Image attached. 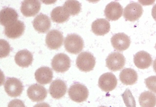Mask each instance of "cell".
I'll return each instance as SVG.
<instances>
[{"label":"cell","instance_id":"83f0119b","mask_svg":"<svg viewBox=\"0 0 156 107\" xmlns=\"http://www.w3.org/2000/svg\"><path fill=\"white\" fill-rule=\"evenodd\" d=\"M10 51L9 44L6 40H1V57H5L9 56Z\"/></svg>","mask_w":156,"mask_h":107},{"label":"cell","instance_id":"8992f818","mask_svg":"<svg viewBox=\"0 0 156 107\" xmlns=\"http://www.w3.org/2000/svg\"><path fill=\"white\" fill-rule=\"evenodd\" d=\"M126 64V58L122 53H111L106 59V66L110 70L117 71L122 69Z\"/></svg>","mask_w":156,"mask_h":107},{"label":"cell","instance_id":"4fadbf2b","mask_svg":"<svg viewBox=\"0 0 156 107\" xmlns=\"http://www.w3.org/2000/svg\"><path fill=\"white\" fill-rule=\"evenodd\" d=\"M25 25L23 22L17 20L5 27V35L10 39L18 38L23 34Z\"/></svg>","mask_w":156,"mask_h":107},{"label":"cell","instance_id":"6da1fadb","mask_svg":"<svg viewBox=\"0 0 156 107\" xmlns=\"http://www.w3.org/2000/svg\"><path fill=\"white\" fill-rule=\"evenodd\" d=\"M83 47V40L77 34H69L65 39V49L70 53L78 54L82 51Z\"/></svg>","mask_w":156,"mask_h":107},{"label":"cell","instance_id":"603a6c76","mask_svg":"<svg viewBox=\"0 0 156 107\" xmlns=\"http://www.w3.org/2000/svg\"><path fill=\"white\" fill-rule=\"evenodd\" d=\"M70 15L66 11L63 6H58L52 10L51 13V18L57 23H63L68 21Z\"/></svg>","mask_w":156,"mask_h":107},{"label":"cell","instance_id":"2e32d148","mask_svg":"<svg viewBox=\"0 0 156 107\" xmlns=\"http://www.w3.org/2000/svg\"><path fill=\"white\" fill-rule=\"evenodd\" d=\"M33 26L34 29L39 33H45L50 29L51 22L47 15L40 13L34 19Z\"/></svg>","mask_w":156,"mask_h":107},{"label":"cell","instance_id":"ba28073f","mask_svg":"<svg viewBox=\"0 0 156 107\" xmlns=\"http://www.w3.org/2000/svg\"><path fill=\"white\" fill-rule=\"evenodd\" d=\"M118 80L115 75L112 73L104 74L99 78L98 85L103 91L109 92L115 89Z\"/></svg>","mask_w":156,"mask_h":107},{"label":"cell","instance_id":"f546056e","mask_svg":"<svg viewBox=\"0 0 156 107\" xmlns=\"http://www.w3.org/2000/svg\"><path fill=\"white\" fill-rule=\"evenodd\" d=\"M33 107H50V106L48 104L43 102V103H41L37 104Z\"/></svg>","mask_w":156,"mask_h":107},{"label":"cell","instance_id":"30bf717a","mask_svg":"<svg viewBox=\"0 0 156 107\" xmlns=\"http://www.w3.org/2000/svg\"><path fill=\"white\" fill-rule=\"evenodd\" d=\"M40 2L37 0H25L22 2L21 11L23 16L27 17H33L40 10Z\"/></svg>","mask_w":156,"mask_h":107},{"label":"cell","instance_id":"7402d4cb","mask_svg":"<svg viewBox=\"0 0 156 107\" xmlns=\"http://www.w3.org/2000/svg\"><path fill=\"white\" fill-rule=\"evenodd\" d=\"M138 78L136 71L131 68H125L119 74V80L124 85H133L137 81Z\"/></svg>","mask_w":156,"mask_h":107},{"label":"cell","instance_id":"4316f807","mask_svg":"<svg viewBox=\"0 0 156 107\" xmlns=\"http://www.w3.org/2000/svg\"><path fill=\"white\" fill-rule=\"evenodd\" d=\"M144 83L150 91L156 94V76H151L147 78L144 80Z\"/></svg>","mask_w":156,"mask_h":107},{"label":"cell","instance_id":"f1b7e54d","mask_svg":"<svg viewBox=\"0 0 156 107\" xmlns=\"http://www.w3.org/2000/svg\"><path fill=\"white\" fill-rule=\"evenodd\" d=\"M8 107H26V106L23 101L16 99L12 100V101L9 103Z\"/></svg>","mask_w":156,"mask_h":107},{"label":"cell","instance_id":"d6a6232c","mask_svg":"<svg viewBox=\"0 0 156 107\" xmlns=\"http://www.w3.org/2000/svg\"><path fill=\"white\" fill-rule=\"evenodd\" d=\"M105 107V106H101V107Z\"/></svg>","mask_w":156,"mask_h":107},{"label":"cell","instance_id":"4dcf8cb0","mask_svg":"<svg viewBox=\"0 0 156 107\" xmlns=\"http://www.w3.org/2000/svg\"><path fill=\"white\" fill-rule=\"evenodd\" d=\"M152 16L156 21V4L154 5L152 9Z\"/></svg>","mask_w":156,"mask_h":107},{"label":"cell","instance_id":"52a82bcc","mask_svg":"<svg viewBox=\"0 0 156 107\" xmlns=\"http://www.w3.org/2000/svg\"><path fill=\"white\" fill-rule=\"evenodd\" d=\"M143 7L138 2H131L124 9L123 16L126 21L135 22L140 18L143 13Z\"/></svg>","mask_w":156,"mask_h":107},{"label":"cell","instance_id":"484cf974","mask_svg":"<svg viewBox=\"0 0 156 107\" xmlns=\"http://www.w3.org/2000/svg\"><path fill=\"white\" fill-rule=\"evenodd\" d=\"M122 96L126 107H136L135 100L129 89H126L124 93L122 94Z\"/></svg>","mask_w":156,"mask_h":107},{"label":"cell","instance_id":"277c9868","mask_svg":"<svg viewBox=\"0 0 156 107\" xmlns=\"http://www.w3.org/2000/svg\"><path fill=\"white\" fill-rule=\"evenodd\" d=\"M53 69L58 73H64L68 70L71 66L69 57L65 54H58L51 61Z\"/></svg>","mask_w":156,"mask_h":107},{"label":"cell","instance_id":"1f68e13d","mask_svg":"<svg viewBox=\"0 0 156 107\" xmlns=\"http://www.w3.org/2000/svg\"><path fill=\"white\" fill-rule=\"evenodd\" d=\"M153 69L154 70V71L155 72V73H156V58L155 59V60L154 61Z\"/></svg>","mask_w":156,"mask_h":107},{"label":"cell","instance_id":"836d02e7","mask_svg":"<svg viewBox=\"0 0 156 107\" xmlns=\"http://www.w3.org/2000/svg\"><path fill=\"white\" fill-rule=\"evenodd\" d=\"M155 48H156V45H155Z\"/></svg>","mask_w":156,"mask_h":107},{"label":"cell","instance_id":"7c38bea8","mask_svg":"<svg viewBox=\"0 0 156 107\" xmlns=\"http://www.w3.org/2000/svg\"><path fill=\"white\" fill-rule=\"evenodd\" d=\"M27 94L29 98L33 102H40L45 99L48 91L41 85L34 84L29 86L27 91Z\"/></svg>","mask_w":156,"mask_h":107},{"label":"cell","instance_id":"9c48e42d","mask_svg":"<svg viewBox=\"0 0 156 107\" xmlns=\"http://www.w3.org/2000/svg\"><path fill=\"white\" fill-rule=\"evenodd\" d=\"M63 41V35L58 30H51L46 35L45 43L48 47L52 50H56L61 47Z\"/></svg>","mask_w":156,"mask_h":107},{"label":"cell","instance_id":"ffe728a7","mask_svg":"<svg viewBox=\"0 0 156 107\" xmlns=\"http://www.w3.org/2000/svg\"><path fill=\"white\" fill-rule=\"evenodd\" d=\"M35 77L37 81L40 84H49L52 80V71L49 67H41L37 70L35 73Z\"/></svg>","mask_w":156,"mask_h":107},{"label":"cell","instance_id":"5bb4252c","mask_svg":"<svg viewBox=\"0 0 156 107\" xmlns=\"http://www.w3.org/2000/svg\"><path fill=\"white\" fill-rule=\"evenodd\" d=\"M111 44L115 50L123 51L128 48L130 45V39L123 33L115 34L111 39Z\"/></svg>","mask_w":156,"mask_h":107},{"label":"cell","instance_id":"7a4b0ae2","mask_svg":"<svg viewBox=\"0 0 156 107\" xmlns=\"http://www.w3.org/2000/svg\"><path fill=\"white\" fill-rule=\"evenodd\" d=\"M70 98L77 103L85 101L89 95V91L87 87L80 83H75L71 86L68 90Z\"/></svg>","mask_w":156,"mask_h":107},{"label":"cell","instance_id":"5b68a950","mask_svg":"<svg viewBox=\"0 0 156 107\" xmlns=\"http://www.w3.org/2000/svg\"><path fill=\"white\" fill-rule=\"evenodd\" d=\"M4 88L7 95L13 97L21 95L23 90L22 82L15 78H7L4 85Z\"/></svg>","mask_w":156,"mask_h":107},{"label":"cell","instance_id":"d6986e66","mask_svg":"<svg viewBox=\"0 0 156 107\" xmlns=\"http://www.w3.org/2000/svg\"><path fill=\"white\" fill-rule=\"evenodd\" d=\"M33 55L27 50L19 51L15 56V61L18 65L23 68H27L33 62Z\"/></svg>","mask_w":156,"mask_h":107},{"label":"cell","instance_id":"cb8c5ba5","mask_svg":"<svg viewBox=\"0 0 156 107\" xmlns=\"http://www.w3.org/2000/svg\"><path fill=\"white\" fill-rule=\"evenodd\" d=\"M139 101L141 107H155L156 95L150 91H144L140 94Z\"/></svg>","mask_w":156,"mask_h":107},{"label":"cell","instance_id":"d4e9b609","mask_svg":"<svg viewBox=\"0 0 156 107\" xmlns=\"http://www.w3.org/2000/svg\"><path fill=\"white\" fill-rule=\"evenodd\" d=\"M82 5L77 1L69 0L66 1L63 5L66 11L70 15L75 16L79 13L81 10Z\"/></svg>","mask_w":156,"mask_h":107},{"label":"cell","instance_id":"ac0fdd59","mask_svg":"<svg viewBox=\"0 0 156 107\" xmlns=\"http://www.w3.org/2000/svg\"><path fill=\"white\" fill-rule=\"evenodd\" d=\"M1 24L6 26L17 21L18 14L14 9L10 7H5L1 11Z\"/></svg>","mask_w":156,"mask_h":107},{"label":"cell","instance_id":"8fae6325","mask_svg":"<svg viewBox=\"0 0 156 107\" xmlns=\"http://www.w3.org/2000/svg\"><path fill=\"white\" fill-rule=\"evenodd\" d=\"M123 7L117 2H112L106 5L105 10V15L109 21H117L123 13Z\"/></svg>","mask_w":156,"mask_h":107},{"label":"cell","instance_id":"3957f363","mask_svg":"<svg viewBox=\"0 0 156 107\" xmlns=\"http://www.w3.org/2000/svg\"><path fill=\"white\" fill-rule=\"evenodd\" d=\"M96 64V59L91 53L83 52L80 54L76 60V65L79 69L84 72L93 70Z\"/></svg>","mask_w":156,"mask_h":107},{"label":"cell","instance_id":"e0dca14e","mask_svg":"<svg viewBox=\"0 0 156 107\" xmlns=\"http://www.w3.org/2000/svg\"><path fill=\"white\" fill-rule=\"evenodd\" d=\"M134 62L137 68L145 69L151 65L152 58L151 55L147 52L144 51H140L134 56Z\"/></svg>","mask_w":156,"mask_h":107},{"label":"cell","instance_id":"44dd1931","mask_svg":"<svg viewBox=\"0 0 156 107\" xmlns=\"http://www.w3.org/2000/svg\"><path fill=\"white\" fill-rule=\"evenodd\" d=\"M92 31L97 36H104L110 30L109 22L105 19H98L93 22Z\"/></svg>","mask_w":156,"mask_h":107},{"label":"cell","instance_id":"9a60e30c","mask_svg":"<svg viewBox=\"0 0 156 107\" xmlns=\"http://www.w3.org/2000/svg\"><path fill=\"white\" fill-rule=\"evenodd\" d=\"M49 91L53 98L58 99L66 95L67 91V86L62 80L56 79L51 83Z\"/></svg>","mask_w":156,"mask_h":107}]
</instances>
